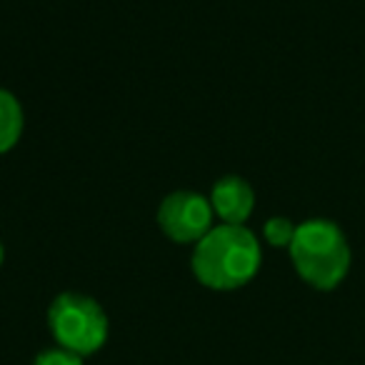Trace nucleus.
Listing matches in <instances>:
<instances>
[{
  "mask_svg": "<svg viewBox=\"0 0 365 365\" xmlns=\"http://www.w3.org/2000/svg\"><path fill=\"white\" fill-rule=\"evenodd\" d=\"M260 243L245 225L220 223L195 243L190 268L198 283L210 290H238L260 270Z\"/></svg>",
  "mask_w": 365,
  "mask_h": 365,
  "instance_id": "1",
  "label": "nucleus"
},
{
  "mask_svg": "<svg viewBox=\"0 0 365 365\" xmlns=\"http://www.w3.org/2000/svg\"><path fill=\"white\" fill-rule=\"evenodd\" d=\"M288 253L300 280L315 290H335L348 278L353 263L345 233L333 220L323 218L300 223Z\"/></svg>",
  "mask_w": 365,
  "mask_h": 365,
  "instance_id": "2",
  "label": "nucleus"
},
{
  "mask_svg": "<svg viewBox=\"0 0 365 365\" xmlns=\"http://www.w3.org/2000/svg\"><path fill=\"white\" fill-rule=\"evenodd\" d=\"M48 328L61 348L86 358L106 345L108 315L91 295L61 293L48 308Z\"/></svg>",
  "mask_w": 365,
  "mask_h": 365,
  "instance_id": "3",
  "label": "nucleus"
},
{
  "mask_svg": "<svg viewBox=\"0 0 365 365\" xmlns=\"http://www.w3.org/2000/svg\"><path fill=\"white\" fill-rule=\"evenodd\" d=\"M213 205L205 195L193 190H175L165 195L158 208V225L173 243H198L213 228Z\"/></svg>",
  "mask_w": 365,
  "mask_h": 365,
  "instance_id": "4",
  "label": "nucleus"
},
{
  "mask_svg": "<svg viewBox=\"0 0 365 365\" xmlns=\"http://www.w3.org/2000/svg\"><path fill=\"white\" fill-rule=\"evenodd\" d=\"M210 205L213 213L220 218V223L228 225H245L253 215L255 208V193L250 182L240 175H225L210 190Z\"/></svg>",
  "mask_w": 365,
  "mask_h": 365,
  "instance_id": "5",
  "label": "nucleus"
},
{
  "mask_svg": "<svg viewBox=\"0 0 365 365\" xmlns=\"http://www.w3.org/2000/svg\"><path fill=\"white\" fill-rule=\"evenodd\" d=\"M23 108L11 91L0 88V155L18 145L23 135Z\"/></svg>",
  "mask_w": 365,
  "mask_h": 365,
  "instance_id": "6",
  "label": "nucleus"
},
{
  "mask_svg": "<svg viewBox=\"0 0 365 365\" xmlns=\"http://www.w3.org/2000/svg\"><path fill=\"white\" fill-rule=\"evenodd\" d=\"M295 230H298V225H295L293 220L283 218V215H275V218H270L268 223L263 225V238L268 240V245H273V248H290V243H293V238H295Z\"/></svg>",
  "mask_w": 365,
  "mask_h": 365,
  "instance_id": "7",
  "label": "nucleus"
},
{
  "mask_svg": "<svg viewBox=\"0 0 365 365\" xmlns=\"http://www.w3.org/2000/svg\"><path fill=\"white\" fill-rule=\"evenodd\" d=\"M33 365H83V355L56 345V348H48V350H43V353H38Z\"/></svg>",
  "mask_w": 365,
  "mask_h": 365,
  "instance_id": "8",
  "label": "nucleus"
},
{
  "mask_svg": "<svg viewBox=\"0 0 365 365\" xmlns=\"http://www.w3.org/2000/svg\"><path fill=\"white\" fill-rule=\"evenodd\" d=\"M3 258H6V248H3V240H0V265H3Z\"/></svg>",
  "mask_w": 365,
  "mask_h": 365,
  "instance_id": "9",
  "label": "nucleus"
}]
</instances>
